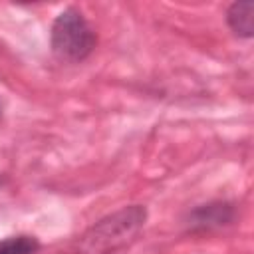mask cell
Returning a JSON list of instances; mask_svg holds the SVG:
<instances>
[{
    "label": "cell",
    "instance_id": "3957f363",
    "mask_svg": "<svg viewBox=\"0 0 254 254\" xmlns=\"http://www.w3.org/2000/svg\"><path fill=\"white\" fill-rule=\"evenodd\" d=\"M234 216H236V208L232 202L212 200V202L194 206L187 214L185 224H187L189 232H204V230H212V228L230 224L234 220Z\"/></svg>",
    "mask_w": 254,
    "mask_h": 254
},
{
    "label": "cell",
    "instance_id": "277c9868",
    "mask_svg": "<svg viewBox=\"0 0 254 254\" xmlns=\"http://www.w3.org/2000/svg\"><path fill=\"white\" fill-rule=\"evenodd\" d=\"M254 2L252 0H238L232 2L226 10V24L234 36L242 40H250L254 36Z\"/></svg>",
    "mask_w": 254,
    "mask_h": 254
},
{
    "label": "cell",
    "instance_id": "7a4b0ae2",
    "mask_svg": "<svg viewBox=\"0 0 254 254\" xmlns=\"http://www.w3.org/2000/svg\"><path fill=\"white\" fill-rule=\"evenodd\" d=\"M50 46L58 60L79 64L87 60L95 50L97 34L85 20L81 10H77L75 6H67L52 22Z\"/></svg>",
    "mask_w": 254,
    "mask_h": 254
},
{
    "label": "cell",
    "instance_id": "6da1fadb",
    "mask_svg": "<svg viewBox=\"0 0 254 254\" xmlns=\"http://www.w3.org/2000/svg\"><path fill=\"white\" fill-rule=\"evenodd\" d=\"M147 222V208L143 204L123 206L95 224H91L79 238L81 254H117L131 246Z\"/></svg>",
    "mask_w": 254,
    "mask_h": 254
},
{
    "label": "cell",
    "instance_id": "5b68a950",
    "mask_svg": "<svg viewBox=\"0 0 254 254\" xmlns=\"http://www.w3.org/2000/svg\"><path fill=\"white\" fill-rule=\"evenodd\" d=\"M40 240L32 234H14L0 240V254H36Z\"/></svg>",
    "mask_w": 254,
    "mask_h": 254
},
{
    "label": "cell",
    "instance_id": "8992f818",
    "mask_svg": "<svg viewBox=\"0 0 254 254\" xmlns=\"http://www.w3.org/2000/svg\"><path fill=\"white\" fill-rule=\"evenodd\" d=\"M0 117H2V101H0Z\"/></svg>",
    "mask_w": 254,
    "mask_h": 254
}]
</instances>
